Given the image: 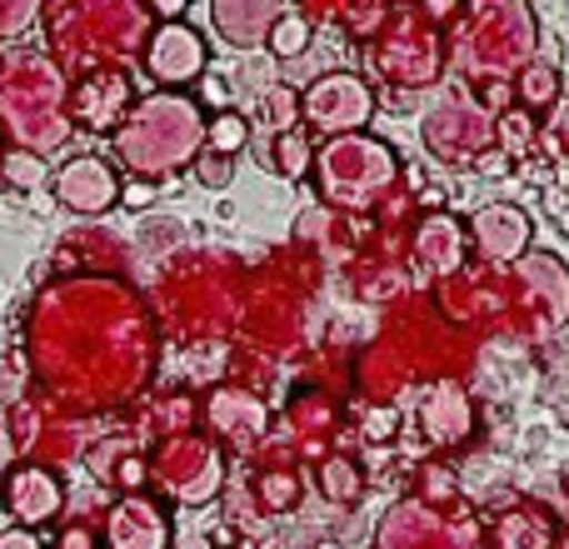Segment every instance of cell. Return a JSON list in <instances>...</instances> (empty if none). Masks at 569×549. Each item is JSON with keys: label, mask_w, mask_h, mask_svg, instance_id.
Segmentation results:
<instances>
[{"label": "cell", "mask_w": 569, "mask_h": 549, "mask_svg": "<svg viewBox=\"0 0 569 549\" xmlns=\"http://www.w3.org/2000/svg\"><path fill=\"white\" fill-rule=\"evenodd\" d=\"M0 120H6V136L16 140V150H30V156H46L70 136L66 96H60V76L50 60H0Z\"/></svg>", "instance_id": "obj_1"}, {"label": "cell", "mask_w": 569, "mask_h": 549, "mask_svg": "<svg viewBox=\"0 0 569 549\" xmlns=\"http://www.w3.org/2000/svg\"><path fill=\"white\" fill-rule=\"evenodd\" d=\"M206 140L200 110L180 96H150L120 120L116 150L136 176H166L180 160H190Z\"/></svg>", "instance_id": "obj_2"}, {"label": "cell", "mask_w": 569, "mask_h": 549, "mask_svg": "<svg viewBox=\"0 0 569 549\" xmlns=\"http://www.w3.org/2000/svg\"><path fill=\"white\" fill-rule=\"evenodd\" d=\"M390 180H395V150L380 146V140L340 136L335 146L320 150V186L325 200H335V206L365 210L375 190H385Z\"/></svg>", "instance_id": "obj_3"}, {"label": "cell", "mask_w": 569, "mask_h": 549, "mask_svg": "<svg viewBox=\"0 0 569 549\" xmlns=\"http://www.w3.org/2000/svg\"><path fill=\"white\" fill-rule=\"evenodd\" d=\"M375 116V96L360 76L350 70H330L320 76L310 90H305V120L315 130H340V136H355L360 126H370Z\"/></svg>", "instance_id": "obj_4"}, {"label": "cell", "mask_w": 569, "mask_h": 549, "mask_svg": "<svg viewBox=\"0 0 569 549\" xmlns=\"http://www.w3.org/2000/svg\"><path fill=\"white\" fill-rule=\"evenodd\" d=\"M50 190H56V200L66 210H76V216H106V210L120 200V176L110 170V160L76 156L56 170Z\"/></svg>", "instance_id": "obj_5"}, {"label": "cell", "mask_w": 569, "mask_h": 549, "mask_svg": "<svg viewBox=\"0 0 569 549\" xmlns=\"http://www.w3.org/2000/svg\"><path fill=\"white\" fill-rule=\"evenodd\" d=\"M146 70L160 86H190L206 76V40L186 20H160V30L146 46Z\"/></svg>", "instance_id": "obj_6"}, {"label": "cell", "mask_w": 569, "mask_h": 549, "mask_svg": "<svg viewBox=\"0 0 569 549\" xmlns=\"http://www.w3.org/2000/svg\"><path fill=\"white\" fill-rule=\"evenodd\" d=\"M0 500H6L10 520H16L20 530H40V525H50L66 510V490H60V480L46 465H16V470L6 475Z\"/></svg>", "instance_id": "obj_7"}, {"label": "cell", "mask_w": 569, "mask_h": 549, "mask_svg": "<svg viewBox=\"0 0 569 549\" xmlns=\"http://www.w3.org/2000/svg\"><path fill=\"white\" fill-rule=\"evenodd\" d=\"M106 545L110 549H170V520L156 500L146 495H126L106 520Z\"/></svg>", "instance_id": "obj_8"}, {"label": "cell", "mask_w": 569, "mask_h": 549, "mask_svg": "<svg viewBox=\"0 0 569 549\" xmlns=\"http://www.w3.org/2000/svg\"><path fill=\"white\" fill-rule=\"evenodd\" d=\"M470 236H475V250H480V256L515 260L525 246H530V220H525L520 206H485V210H475Z\"/></svg>", "instance_id": "obj_9"}, {"label": "cell", "mask_w": 569, "mask_h": 549, "mask_svg": "<svg viewBox=\"0 0 569 549\" xmlns=\"http://www.w3.org/2000/svg\"><path fill=\"white\" fill-rule=\"evenodd\" d=\"M126 106H130V86H126V76H116V70L90 76L86 86L76 90V100H70L76 120H80V126H90V130H110Z\"/></svg>", "instance_id": "obj_10"}, {"label": "cell", "mask_w": 569, "mask_h": 549, "mask_svg": "<svg viewBox=\"0 0 569 549\" xmlns=\"http://www.w3.org/2000/svg\"><path fill=\"white\" fill-rule=\"evenodd\" d=\"M415 260H420L425 274H450L465 260V230L460 220L450 216H430L420 226V240H415Z\"/></svg>", "instance_id": "obj_11"}, {"label": "cell", "mask_w": 569, "mask_h": 549, "mask_svg": "<svg viewBox=\"0 0 569 549\" xmlns=\"http://www.w3.org/2000/svg\"><path fill=\"white\" fill-rule=\"evenodd\" d=\"M475 415H470V400H465L460 385H440V390L430 395V410H425V435H430L435 445H460L465 435H470Z\"/></svg>", "instance_id": "obj_12"}, {"label": "cell", "mask_w": 569, "mask_h": 549, "mask_svg": "<svg viewBox=\"0 0 569 549\" xmlns=\"http://www.w3.org/2000/svg\"><path fill=\"white\" fill-rule=\"evenodd\" d=\"M284 6H210V20H216V30L226 40H236V46H250V40L270 36V26L280 20Z\"/></svg>", "instance_id": "obj_13"}, {"label": "cell", "mask_w": 569, "mask_h": 549, "mask_svg": "<svg viewBox=\"0 0 569 549\" xmlns=\"http://www.w3.org/2000/svg\"><path fill=\"white\" fill-rule=\"evenodd\" d=\"M210 420H216L220 430H230V435H256L260 425H266V410H260L250 395H240V390H216L210 395Z\"/></svg>", "instance_id": "obj_14"}, {"label": "cell", "mask_w": 569, "mask_h": 549, "mask_svg": "<svg viewBox=\"0 0 569 549\" xmlns=\"http://www.w3.org/2000/svg\"><path fill=\"white\" fill-rule=\"evenodd\" d=\"M515 96H520L525 116H530V110H550L555 100H560V70H555V66H525Z\"/></svg>", "instance_id": "obj_15"}, {"label": "cell", "mask_w": 569, "mask_h": 549, "mask_svg": "<svg viewBox=\"0 0 569 549\" xmlns=\"http://www.w3.org/2000/svg\"><path fill=\"white\" fill-rule=\"evenodd\" d=\"M206 140H210V150L216 156H236V150H246V140H250V120L240 116V110H220L216 120L206 126Z\"/></svg>", "instance_id": "obj_16"}, {"label": "cell", "mask_w": 569, "mask_h": 549, "mask_svg": "<svg viewBox=\"0 0 569 549\" xmlns=\"http://www.w3.org/2000/svg\"><path fill=\"white\" fill-rule=\"evenodd\" d=\"M305 46H310V20L295 16V10H280V20L270 26V50L280 60H295V56H305Z\"/></svg>", "instance_id": "obj_17"}, {"label": "cell", "mask_w": 569, "mask_h": 549, "mask_svg": "<svg viewBox=\"0 0 569 549\" xmlns=\"http://www.w3.org/2000/svg\"><path fill=\"white\" fill-rule=\"evenodd\" d=\"M320 490L330 495V500H360V490H365V480H360V465L355 460H325L320 465Z\"/></svg>", "instance_id": "obj_18"}, {"label": "cell", "mask_w": 569, "mask_h": 549, "mask_svg": "<svg viewBox=\"0 0 569 549\" xmlns=\"http://www.w3.org/2000/svg\"><path fill=\"white\" fill-rule=\"evenodd\" d=\"M276 170L284 180L310 176V140H305L300 130H280L276 136Z\"/></svg>", "instance_id": "obj_19"}, {"label": "cell", "mask_w": 569, "mask_h": 549, "mask_svg": "<svg viewBox=\"0 0 569 549\" xmlns=\"http://www.w3.org/2000/svg\"><path fill=\"white\" fill-rule=\"evenodd\" d=\"M40 176H46V166H40V156H30V150H6V156H0V180H6V186L30 190V186H40Z\"/></svg>", "instance_id": "obj_20"}, {"label": "cell", "mask_w": 569, "mask_h": 549, "mask_svg": "<svg viewBox=\"0 0 569 549\" xmlns=\"http://www.w3.org/2000/svg\"><path fill=\"white\" fill-rule=\"evenodd\" d=\"M500 549H545V525L525 520V515H510L500 530Z\"/></svg>", "instance_id": "obj_21"}, {"label": "cell", "mask_w": 569, "mask_h": 549, "mask_svg": "<svg viewBox=\"0 0 569 549\" xmlns=\"http://www.w3.org/2000/svg\"><path fill=\"white\" fill-rule=\"evenodd\" d=\"M36 10L40 6H30V0H0V40L20 36V30L36 20Z\"/></svg>", "instance_id": "obj_22"}, {"label": "cell", "mask_w": 569, "mask_h": 549, "mask_svg": "<svg viewBox=\"0 0 569 549\" xmlns=\"http://www.w3.org/2000/svg\"><path fill=\"white\" fill-rule=\"evenodd\" d=\"M230 176H236V170H230L226 156H216V150H206V156H200V186H206V190H226Z\"/></svg>", "instance_id": "obj_23"}, {"label": "cell", "mask_w": 569, "mask_h": 549, "mask_svg": "<svg viewBox=\"0 0 569 549\" xmlns=\"http://www.w3.org/2000/svg\"><path fill=\"white\" fill-rule=\"evenodd\" d=\"M500 126H505V146H500L505 156H510V150H525V146H530V116H525V110H510Z\"/></svg>", "instance_id": "obj_24"}, {"label": "cell", "mask_w": 569, "mask_h": 549, "mask_svg": "<svg viewBox=\"0 0 569 549\" xmlns=\"http://www.w3.org/2000/svg\"><path fill=\"white\" fill-rule=\"evenodd\" d=\"M295 480H284V475H270V480H266V505H270V510H290V505H295Z\"/></svg>", "instance_id": "obj_25"}, {"label": "cell", "mask_w": 569, "mask_h": 549, "mask_svg": "<svg viewBox=\"0 0 569 549\" xmlns=\"http://www.w3.org/2000/svg\"><path fill=\"white\" fill-rule=\"evenodd\" d=\"M555 116H550V130H555V140H560V146L569 150V96H560V100H555Z\"/></svg>", "instance_id": "obj_26"}, {"label": "cell", "mask_w": 569, "mask_h": 549, "mask_svg": "<svg viewBox=\"0 0 569 549\" xmlns=\"http://www.w3.org/2000/svg\"><path fill=\"white\" fill-rule=\"evenodd\" d=\"M0 549H46V545H40L36 530H6L0 535Z\"/></svg>", "instance_id": "obj_27"}, {"label": "cell", "mask_w": 569, "mask_h": 549, "mask_svg": "<svg viewBox=\"0 0 569 549\" xmlns=\"http://www.w3.org/2000/svg\"><path fill=\"white\" fill-rule=\"evenodd\" d=\"M395 425H400V415H395V410H375L365 430H370V435H395Z\"/></svg>", "instance_id": "obj_28"}, {"label": "cell", "mask_w": 569, "mask_h": 549, "mask_svg": "<svg viewBox=\"0 0 569 549\" xmlns=\"http://www.w3.org/2000/svg\"><path fill=\"white\" fill-rule=\"evenodd\" d=\"M510 170V156L505 150H490V156H480V176H505Z\"/></svg>", "instance_id": "obj_29"}, {"label": "cell", "mask_w": 569, "mask_h": 549, "mask_svg": "<svg viewBox=\"0 0 569 549\" xmlns=\"http://www.w3.org/2000/svg\"><path fill=\"white\" fill-rule=\"evenodd\" d=\"M200 96H206V106H220V110H226L230 90H226V80H216V76H210V80H206V90H200Z\"/></svg>", "instance_id": "obj_30"}, {"label": "cell", "mask_w": 569, "mask_h": 549, "mask_svg": "<svg viewBox=\"0 0 569 549\" xmlns=\"http://www.w3.org/2000/svg\"><path fill=\"white\" fill-rule=\"evenodd\" d=\"M150 10H156L160 20H180L186 16V0H160V6H150Z\"/></svg>", "instance_id": "obj_31"}, {"label": "cell", "mask_w": 569, "mask_h": 549, "mask_svg": "<svg viewBox=\"0 0 569 549\" xmlns=\"http://www.w3.org/2000/svg\"><path fill=\"white\" fill-rule=\"evenodd\" d=\"M150 196H156L150 186H120V200H130V206H146Z\"/></svg>", "instance_id": "obj_32"}, {"label": "cell", "mask_w": 569, "mask_h": 549, "mask_svg": "<svg viewBox=\"0 0 569 549\" xmlns=\"http://www.w3.org/2000/svg\"><path fill=\"white\" fill-rule=\"evenodd\" d=\"M136 480H146V465H140V460H126V465H120V485H136Z\"/></svg>", "instance_id": "obj_33"}, {"label": "cell", "mask_w": 569, "mask_h": 549, "mask_svg": "<svg viewBox=\"0 0 569 549\" xmlns=\"http://www.w3.org/2000/svg\"><path fill=\"white\" fill-rule=\"evenodd\" d=\"M60 549H96V545H90V535H86V530H70V535H66V545H60Z\"/></svg>", "instance_id": "obj_34"}, {"label": "cell", "mask_w": 569, "mask_h": 549, "mask_svg": "<svg viewBox=\"0 0 569 549\" xmlns=\"http://www.w3.org/2000/svg\"><path fill=\"white\" fill-rule=\"evenodd\" d=\"M560 230H565V236H569V216H560Z\"/></svg>", "instance_id": "obj_35"}, {"label": "cell", "mask_w": 569, "mask_h": 549, "mask_svg": "<svg viewBox=\"0 0 569 549\" xmlns=\"http://www.w3.org/2000/svg\"><path fill=\"white\" fill-rule=\"evenodd\" d=\"M0 156H6V150H0Z\"/></svg>", "instance_id": "obj_36"}]
</instances>
